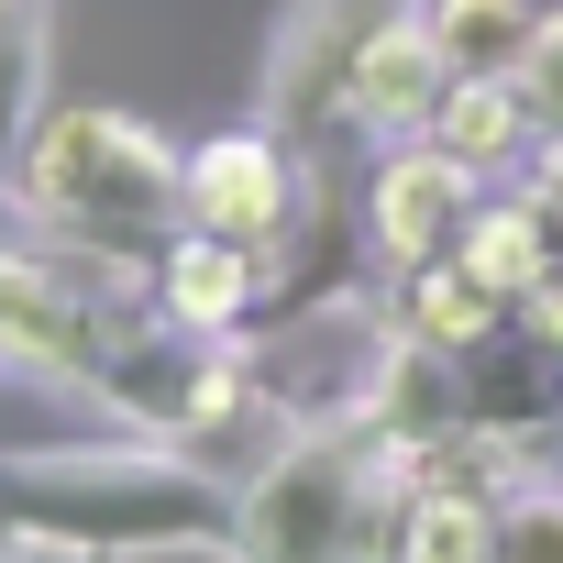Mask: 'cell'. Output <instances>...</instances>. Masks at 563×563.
Masks as SVG:
<instances>
[{"label": "cell", "mask_w": 563, "mask_h": 563, "mask_svg": "<svg viewBox=\"0 0 563 563\" xmlns=\"http://www.w3.org/2000/svg\"><path fill=\"white\" fill-rule=\"evenodd\" d=\"M0 376H12V365H0Z\"/></svg>", "instance_id": "obj_21"}, {"label": "cell", "mask_w": 563, "mask_h": 563, "mask_svg": "<svg viewBox=\"0 0 563 563\" xmlns=\"http://www.w3.org/2000/svg\"><path fill=\"white\" fill-rule=\"evenodd\" d=\"M12 221L89 254V265H122V276H155L166 232L188 221V144H166L155 122L111 111V100H56L23 144V177H12Z\"/></svg>", "instance_id": "obj_2"}, {"label": "cell", "mask_w": 563, "mask_h": 563, "mask_svg": "<svg viewBox=\"0 0 563 563\" xmlns=\"http://www.w3.org/2000/svg\"><path fill=\"white\" fill-rule=\"evenodd\" d=\"M56 0H12L0 12V221H12V177H23V144L34 122L56 111Z\"/></svg>", "instance_id": "obj_11"}, {"label": "cell", "mask_w": 563, "mask_h": 563, "mask_svg": "<svg viewBox=\"0 0 563 563\" xmlns=\"http://www.w3.org/2000/svg\"><path fill=\"white\" fill-rule=\"evenodd\" d=\"M431 133H442L464 166L519 177V166H530V144H541V111H530V89H519V78H453V89H442V111H431Z\"/></svg>", "instance_id": "obj_13"}, {"label": "cell", "mask_w": 563, "mask_h": 563, "mask_svg": "<svg viewBox=\"0 0 563 563\" xmlns=\"http://www.w3.org/2000/svg\"><path fill=\"white\" fill-rule=\"evenodd\" d=\"M508 321H519V332H541V343H552V354H563V265H552V276H541V288H530V299H519V310H508Z\"/></svg>", "instance_id": "obj_18"}, {"label": "cell", "mask_w": 563, "mask_h": 563, "mask_svg": "<svg viewBox=\"0 0 563 563\" xmlns=\"http://www.w3.org/2000/svg\"><path fill=\"white\" fill-rule=\"evenodd\" d=\"M0 563H78V552H45V541H12V530H0Z\"/></svg>", "instance_id": "obj_19"}, {"label": "cell", "mask_w": 563, "mask_h": 563, "mask_svg": "<svg viewBox=\"0 0 563 563\" xmlns=\"http://www.w3.org/2000/svg\"><path fill=\"white\" fill-rule=\"evenodd\" d=\"M398 343H409V332H398L387 276H376V288H321V299H288V310L243 321V365H254L265 409L288 420V431L376 420V387H387Z\"/></svg>", "instance_id": "obj_4"}, {"label": "cell", "mask_w": 563, "mask_h": 563, "mask_svg": "<svg viewBox=\"0 0 563 563\" xmlns=\"http://www.w3.org/2000/svg\"><path fill=\"white\" fill-rule=\"evenodd\" d=\"M321 210V177H310V144H288V133H265V122H243V133H210V144H188V221L199 232H221V243H254V254H276L299 221Z\"/></svg>", "instance_id": "obj_6"}, {"label": "cell", "mask_w": 563, "mask_h": 563, "mask_svg": "<svg viewBox=\"0 0 563 563\" xmlns=\"http://www.w3.org/2000/svg\"><path fill=\"white\" fill-rule=\"evenodd\" d=\"M409 12H420V0H288L276 34H265V67H254V122L310 144V155L332 133H354V67Z\"/></svg>", "instance_id": "obj_5"}, {"label": "cell", "mask_w": 563, "mask_h": 563, "mask_svg": "<svg viewBox=\"0 0 563 563\" xmlns=\"http://www.w3.org/2000/svg\"><path fill=\"white\" fill-rule=\"evenodd\" d=\"M453 254L486 276V288L519 310L541 276L563 265V221H552V199L530 188V177H486V199L464 210V232H453Z\"/></svg>", "instance_id": "obj_9"}, {"label": "cell", "mask_w": 563, "mask_h": 563, "mask_svg": "<svg viewBox=\"0 0 563 563\" xmlns=\"http://www.w3.org/2000/svg\"><path fill=\"white\" fill-rule=\"evenodd\" d=\"M376 475H387L376 420L288 431L265 464L232 475V541H221V563H354Z\"/></svg>", "instance_id": "obj_3"}, {"label": "cell", "mask_w": 563, "mask_h": 563, "mask_svg": "<svg viewBox=\"0 0 563 563\" xmlns=\"http://www.w3.org/2000/svg\"><path fill=\"white\" fill-rule=\"evenodd\" d=\"M475 199H486V166H464L442 133H398V144H376L365 199H354V221H365V265H376V276H409V265L453 254V232H464Z\"/></svg>", "instance_id": "obj_7"}, {"label": "cell", "mask_w": 563, "mask_h": 563, "mask_svg": "<svg viewBox=\"0 0 563 563\" xmlns=\"http://www.w3.org/2000/svg\"><path fill=\"white\" fill-rule=\"evenodd\" d=\"M387 299H398V332L409 343H442V354H475L486 332H508V299L486 288L464 254H431V265L387 276Z\"/></svg>", "instance_id": "obj_12"}, {"label": "cell", "mask_w": 563, "mask_h": 563, "mask_svg": "<svg viewBox=\"0 0 563 563\" xmlns=\"http://www.w3.org/2000/svg\"><path fill=\"white\" fill-rule=\"evenodd\" d=\"M420 23H431V45H442L453 78H519L541 0H420Z\"/></svg>", "instance_id": "obj_14"}, {"label": "cell", "mask_w": 563, "mask_h": 563, "mask_svg": "<svg viewBox=\"0 0 563 563\" xmlns=\"http://www.w3.org/2000/svg\"><path fill=\"white\" fill-rule=\"evenodd\" d=\"M519 89H530L541 133H563V12H541V23H530V56H519Z\"/></svg>", "instance_id": "obj_17"}, {"label": "cell", "mask_w": 563, "mask_h": 563, "mask_svg": "<svg viewBox=\"0 0 563 563\" xmlns=\"http://www.w3.org/2000/svg\"><path fill=\"white\" fill-rule=\"evenodd\" d=\"M0 530L78 563H177L232 541V475L155 431L78 420L45 442H0Z\"/></svg>", "instance_id": "obj_1"}, {"label": "cell", "mask_w": 563, "mask_h": 563, "mask_svg": "<svg viewBox=\"0 0 563 563\" xmlns=\"http://www.w3.org/2000/svg\"><path fill=\"white\" fill-rule=\"evenodd\" d=\"M486 563H563V475H519V486L497 497Z\"/></svg>", "instance_id": "obj_16"}, {"label": "cell", "mask_w": 563, "mask_h": 563, "mask_svg": "<svg viewBox=\"0 0 563 563\" xmlns=\"http://www.w3.org/2000/svg\"><path fill=\"white\" fill-rule=\"evenodd\" d=\"M541 199H552V221H563V177H552V188H541Z\"/></svg>", "instance_id": "obj_20"}, {"label": "cell", "mask_w": 563, "mask_h": 563, "mask_svg": "<svg viewBox=\"0 0 563 563\" xmlns=\"http://www.w3.org/2000/svg\"><path fill=\"white\" fill-rule=\"evenodd\" d=\"M486 541H497V497H475V486H409V552L398 563H486Z\"/></svg>", "instance_id": "obj_15"}, {"label": "cell", "mask_w": 563, "mask_h": 563, "mask_svg": "<svg viewBox=\"0 0 563 563\" xmlns=\"http://www.w3.org/2000/svg\"><path fill=\"white\" fill-rule=\"evenodd\" d=\"M442 89H453V67H442L431 23L409 12V23H387V34L365 45V67H354V133H365V144H398V133H431Z\"/></svg>", "instance_id": "obj_10"}, {"label": "cell", "mask_w": 563, "mask_h": 563, "mask_svg": "<svg viewBox=\"0 0 563 563\" xmlns=\"http://www.w3.org/2000/svg\"><path fill=\"white\" fill-rule=\"evenodd\" d=\"M155 310H166L177 332H243V321L265 310V254H254V243H221V232H199V221H177L166 254H155Z\"/></svg>", "instance_id": "obj_8"}]
</instances>
